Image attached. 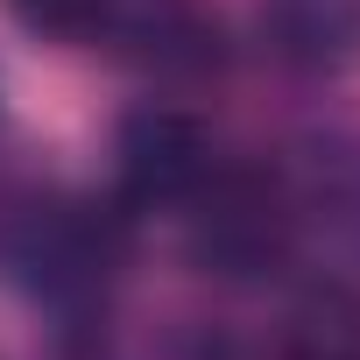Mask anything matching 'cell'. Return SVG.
I'll list each match as a JSON object with an SVG mask.
<instances>
[{
  "label": "cell",
  "mask_w": 360,
  "mask_h": 360,
  "mask_svg": "<svg viewBox=\"0 0 360 360\" xmlns=\"http://www.w3.org/2000/svg\"><path fill=\"white\" fill-rule=\"evenodd\" d=\"M212 141L184 106H141L120 127V184L134 205H184L212 176Z\"/></svg>",
  "instance_id": "obj_2"
},
{
  "label": "cell",
  "mask_w": 360,
  "mask_h": 360,
  "mask_svg": "<svg viewBox=\"0 0 360 360\" xmlns=\"http://www.w3.org/2000/svg\"><path fill=\"white\" fill-rule=\"evenodd\" d=\"M148 57L162 64V71H184V78H205V71H219V22L212 15H198V8H162L155 22H148Z\"/></svg>",
  "instance_id": "obj_5"
},
{
  "label": "cell",
  "mask_w": 360,
  "mask_h": 360,
  "mask_svg": "<svg viewBox=\"0 0 360 360\" xmlns=\"http://www.w3.org/2000/svg\"><path fill=\"white\" fill-rule=\"evenodd\" d=\"M276 360H360V304L339 297V290L311 297V304L283 325Z\"/></svg>",
  "instance_id": "obj_4"
},
{
  "label": "cell",
  "mask_w": 360,
  "mask_h": 360,
  "mask_svg": "<svg viewBox=\"0 0 360 360\" xmlns=\"http://www.w3.org/2000/svg\"><path fill=\"white\" fill-rule=\"evenodd\" d=\"M262 29H269V50L283 64L318 71V64H339L360 43V8L353 0H276L262 15Z\"/></svg>",
  "instance_id": "obj_3"
},
{
  "label": "cell",
  "mask_w": 360,
  "mask_h": 360,
  "mask_svg": "<svg viewBox=\"0 0 360 360\" xmlns=\"http://www.w3.org/2000/svg\"><path fill=\"white\" fill-rule=\"evenodd\" d=\"M22 22L43 29V36H64V43H92L106 29V0H15Z\"/></svg>",
  "instance_id": "obj_6"
},
{
  "label": "cell",
  "mask_w": 360,
  "mask_h": 360,
  "mask_svg": "<svg viewBox=\"0 0 360 360\" xmlns=\"http://www.w3.org/2000/svg\"><path fill=\"white\" fill-rule=\"evenodd\" d=\"M191 205H198V219H191V262L205 276L255 283V276L283 269V255H290V212H283L276 176H262V169H212Z\"/></svg>",
  "instance_id": "obj_1"
}]
</instances>
